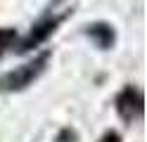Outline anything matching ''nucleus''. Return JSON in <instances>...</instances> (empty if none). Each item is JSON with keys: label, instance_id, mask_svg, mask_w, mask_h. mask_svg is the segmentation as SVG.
Instances as JSON below:
<instances>
[{"label": "nucleus", "instance_id": "f257e3e1", "mask_svg": "<svg viewBox=\"0 0 147 142\" xmlns=\"http://www.w3.org/2000/svg\"><path fill=\"white\" fill-rule=\"evenodd\" d=\"M50 57H52V52L45 50L40 55H36L31 62H24L22 66L3 73L0 76V90L3 92H22V90H26L29 85H33L43 76V71L50 64Z\"/></svg>", "mask_w": 147, "mask_h": 142}, {"label": "nucleus", "instance_id": "39448f33", "mask_svg": "<svg viewBox=\"0 0 147 142\" xmlns=\"http://www.w3.org/2000/svg\"><path fill=\"white\" fill-rule=\"evenodd\" d=\"M17 40H19V33L10 26H3L0 28V57H5L7 52H14Z\"/></svg>", "mask_w": 147, "mask_h": 142}, {"label": "nucleus", "instance_id": "f03ea898", "mask_svg": "<svg viewBox=\"0 0 147 142\" xmlns=\"http://www.w3.org/2000/svg\"><path fill=\"white\" fill-rule=\"evenodd\" d=\"M62 22H64V14H48V17L38 19V22L31 26V31L26 33L24 38H19V40H17L14 52H17V55H26V52L36 50V47H40V45L59 28Z\"/></svg>", "mask_w": 147, "mask_h": 142}, {"label": "nucleus", "instance_id": "7ed1b4c3", "mask_svg": "<svg viewBox=\"0 0 147 142\" xmlns=\"http://www.w3.org/2000/svg\"><path fill=\"white\" fill-rule=\"evenodd\" d=\"M114 109L119 114V118L126 121V123H135L142 118V111H145V95L140 88L135 85H126L114 97Z\"/></svg>", "mask_w": 147, "mask_h": 142}, {"label": "nucleus", "instance_id": "20e7f679", "mask_svg": "<svg viewBox=\"0 0 147 142\" xmlns=\"http://www.w3.org/2000/svg\"><path fill=\"white\" fill-rule=\"evenodd\" d=\"M83 33L90 38V43L100 50H112L116 45V28L109 22H93L83 26Z\"/></svg>", "mask_w": 147, "mask_h": 142}, {"label": "nucleus", "instance_id": "423d86ee", "mask_svg": "<svg viewBox=\"0 0 147 142\" xmlns=\"http://www.w3.org/2000/svg\"><path fill=\"white\" fill-rule=\"evenodd\" d=\"M97 142H121V135H119L116 130H105L102 137H100Z\"/></svg>", "mask_w": 147, "mask_h": 142}]
</instances>
